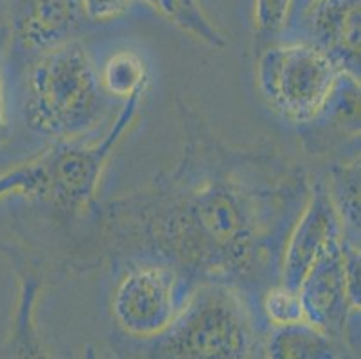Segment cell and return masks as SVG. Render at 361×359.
I'll return each instance as SVG.
<instances>
[{
    "label": "cell",
    "instance_id": "13",
    "mask_svg": "<svg viewBox=\"0 0 361 359\" xmlns=\"http://www.w3.org/2000/svg\"><path fill=\"white\" fill-rule=\"evenodd\" d=\"M146 67L135 52L123 51L111 56L101 72V83L104 92L117 97H130L144 90Z\"/></svg>",
    "mask_w": 361,
    "mask_h": 359
},
{
    "label": "cell",
    "instance_id": "17",
    "mask_svg": "<svg viewBox=\"0 0 361 359\" xmlns=\"http://www.w3.org/2000/svg\"><path fill=\"white\" fill-rule=\"evenodd\" d=\"M9 133V123H8V110H6V92H4V81L0 75V144L4 142Z\"/></svg>",
    "mask_w": 361,
    "mask_h": 359
},
{
    "label": "cell",
    "instance_id": "1",
    "mask_svg": "<svg viewBox=\"0 0 361 359\" xmlns=\"http://www.w3.org/2000/svg\"><path fill=\"white\" fill-rule=\"evenodd\" d=\"M103 111L101 74L87 49L71 39L45 49L29 75V128L45 137L68 140L96 128Z\"/></svg>",
    "mask_w": 361,
    "mask_h": 359
},
{
    "label": "cell",
    "instance_id": "7",
    "mask_svg": "<svg viewBox=\"0 0 361 359\" xmlns=\"http://www.w3.org/2000/svg\"><path fill=\"white\" fill-rule=\"evenodd\" d=\"M361 0H310L300 22L310 44L322 49L343 75L360 79Z\"/></svg>",
    "mask_w": 361,
    "mask_h": 359
},
{
    "label": "cell",
    "instance_id": "2",
    "mask_svg": "<svg viewBox=\"0 0 361 359\" xmlns=\"http://www.w3.org/2000/svg\"><path fill=\"white\" fill-rule=\"evenodd\" d=\"M144 92V90H142ZM142 92L130 95L110 133L94 146L60 144L44 154L0 176V197L9 193L42 197L63 209L81 207L96 194L108 154L119 142L139 108Z\"/></svg>",
    "mask_w": 361,
    "mask_h": 359
},
{
    "label": "cell",
    "instance_id": "16",
    "mask_svg": "<svg viewBox=\"0 0 361 359\" xmlns=\"http://www.w3.org/2000/svg\"><path fill=\"white\" fill-rule=\"evenodd\" d=\"M133 0H80L81 13L92 22H110L130 9Z\"/></svg>",
    "mask_w": 361,
    "mask_h": 359
},
{
    "label": "cell",
    "instance_id": "10",
    "mask_svg": "<svg viewBox=\"0 0 361 359\" xmlns=\"http://www.w3.org/2000/svg\"><path fill=\"white\" fill-rule=\"evenodd\" d=\"M80 0H22L18 31L29 47L51 49L68 42L80 24Z\"/></svg>",
    "mask_w": 361,
    "mask_h": 359
},
{
    "label": "cell",
    "instance_id": "12",
    "mask_svg": "<svg viewBox=\"0 0 361 359\" xmlns=\"http://www.w3.org/2000/svg\"><path fill=\"white\" fill-rule=\"evenodd\" d=\"M167 22L214 49L225 47V39L207 18L198 0H142Z\"/></svg>",
    "mask_w": 361,
    "mask_h": 359
},
{
    "label": "cell",
    "instance_id": "18",
    "mask_svg": "<svg viewBox=\"0 0 361 359\" xmlns=\"http://www.w3.org/2000/svg\"><path fill=\"white\" fill-rule=\"evenodd\" d=\"M306 2H310V0H295V6H298V8H302V6L306 4Z\"/></svg>",
    "mask_w": 361,
    "mask_h": 359
},
{
    "label": "cell",
    "instance_id": "15",
    "mask_svg": "<svg viewBox=\"0 0 361 359\" xmlns=\"http://www.w3.org/2000/svg\"><path fill=\"white\" fill-rule=\"evenodd\" d=\"M295 0H255L254 22L261 35L271 36L286 28Z\"/></svg>",
    "mask_w": 361,
    "mask_h": 359
},
{
    "label": "cell",
    "instance_id": "14",
    "mask_svg": "<svg viewBox=\"0 0 361 359\" xmlns=\"http://www.w3.org/2000/svg\"><path fill=\"white\" fill-rule=\"evenodd\" d=\"M264 311L277 327L306 322V315H304V308H302L298 291H293V289L286 288V286L271 289L266 295Z\"/></svg>",
    "mask_w": 361,
    "mask_h": 359
},
{
    "label": "cell",
    "instance_id": "3",
    "mask_svg": "<svg viewBox=\"0 0 361 359\" xmlns=\"http://www.w3.org/2000/svg\"><path fill=\"white\" fill-rule=\"evenodd\" d=\"M343 72L310 42L274 45L257 65L259 90L277 111L295 123H307L329 103Z\"/></svg>",
    "mask_w": 361,
    "mask_h": 359
},
{
    "label": "cell",
    "instance_id": "11",
    "mask_svg": "<svg viewBox=\"0 0 361 359\" xmlns=\"http://www.w3.org/2000/svg\"><path fill=\"white\" fill-rule=\"evenodd\" d=\"M268 355L277 359L333 358L329 336L307 322L282 325L268 343Z\"/></svg>",
    "mask_w": 361,
    "mask_h": 359
},
{
    "label": "cell",
    "instance_id": "5",
    "mask_svg": "<svg viewBox=\"0 0 361 359\" xmlns=\"http://www.w3.org/2000/svg\"><path fill=\"white\" fill-rule=\"evenodd\" d=\"M185 248L207 255L238 259L252 243L250 209L238 190L226 185L207 187L189 202L178 219Z\"/></svg>",
    "mask_w": 361,
    "mask_h": 359
},
{
    "label": "cell",
    "instance_id": "9",
    "mask_svg": "<svg viewBox=\"0 0 361 359\" xmlns=\"http://www.w3.org/2000/svg\"><path fill=\"white\" fill-rule=\"evenodd\" d=\"M341 243L340 217L331 197L317 190L302 214L284 257V286L298 291L304 276L322 253Z\"/></svg>",
    "mask_w": 361,
    "mask_h": 359
},
{
    "label": "cell",
    "instance_id": "8",
    "mask_svg": "<svg viewBox=\"0 0 361 359\" xmlns=\"http://www.w3.org/2000/svg\"><path fill=\"white\" fill-rule=\"evenodd\" d=\"M307 324L317 329L338 332L343 329L347 308L353 305L347 288L343 241L331 246L317 259L298 288Z\"/></svg>",
    "mask_w": 361,
    "mask_h": 359
},
{
    "label": "cell",
    "instance_id": "4",
    "mask_svg": "<svg viewBox=\"0 0 361 359\" xmlns=\"http://www.w3.org/2000/svg\"><path fill=\"white\" fill-rule=\"evenodd\" d=\"M162 336L160 352L173 358H246L252 351L245 308L221 286L198 289Z\"/></svg>",
    "mask_w": 361,
    "mask_h": 359
},
{
    "label": "cell",
    "instance_id": "6",
    "mask_svg": "<svg viewBox=\"0 0 361 359\" xmlns=\"http://www.w3.org/2000/svg\"><path fill=\"white\" fill-rule=\"evenodd\" d=\"M114 315L130 334L162 336L176 316L173 273L157 266L130 273L114 296Z\"/></svg>",
    "mask_w": 361,
    "mask_h": 359
}]
</instances>
